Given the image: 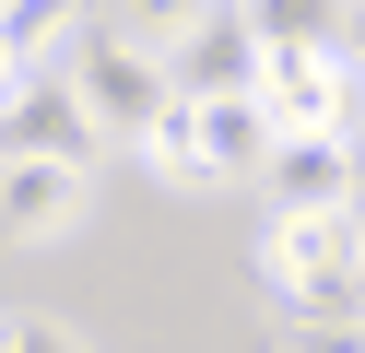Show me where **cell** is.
I'll return each mask as SVG.
<instances>
[{
	"label": "cell",
	"instance_id": "obj_6",
	"mask_svg": "<svg viewBox=\"0 0 365 353\" xmlns=\"http://www.w3.org/2000/svg\"><path fill=\"white\" fill-rule=\"evenodd\" d=\"M83 200H95V177H83V165L0 153V247H48V235H71Z\"/></svg>",
	"mask_w": 365,
	"mask_h": 353
},
{
	"label": "cell",
	"instance_id": "obj_1",
	"mask_svg": "<svg viewBox=\"0 0 365 353\" xmlns=\"http://www.w3.org/2000/svg\"><path fill=\"white\" fill-rule=\"evenodd\" d=\"M259 282L294 329H365V212H307L259 235Z\"/></svg>",
	"mask_w": 365,
	"mask_h": 353
},
{
	"label": "cell",
	"instance_id": "obj_3",
	"mask_svg": "<svg viewBox=\"0 0 365 353\" xmlns=\"http://www.w3.org/2000/svg\"><path fill=\"white\" fill-rule=\"evenodd\" d=\"M259 106H271L283 141H354V130H365V83H354L341 47H318V59H271V71H259Z\"/></svg>",
	"mask_w": 365,
	"mask_h": 353
},
{
	"label": "cell",
	"instance_id": "obj_16",
	"mask_svg": "<svg viewBox=\"0 0 365 353\" xmlns=\"http://www.w3.org/2000/svg\"><path fill=\"white\" fill-rule=\"evenodd\" d=\"M354 177H365V130H354Z\"/></svg>",
	"mask_w": 365,
	"mask_h": 353
},
{
	"label": "cell",
	"instance_id": "obj_2",
	"mask_svg": "<svg viewBox=\"0 0 365 353\" xmlns=\"http://www.w3.org/2000/svg\"><path fill=\"white\" fill-rule=\"evenodd\" d=\"M71 94H83V118H95L106 141H130V153H142V130L177 106L165 59H153V47H130V36H83V47H71Z\"/></svg>",
	"mask_w": 365,
	"mask_h": 353
},
{
	"label": "cell",
	"instance_id": "obj_12",
	"mask_svg": "<svg viewBox=\"0 0 365 353\" xmlns=\"http://www.w3.org/2000/svg\"><path fill=\"white\" fill-rule=\"evenodd\" d=\"M0 353H71V329H48V318H24V329H12V342H0Z\"/></svg>",
	"mask_w": 365,
	"mask_h": 353
},
{
	"label": "cell",
	"instance_id": "obj_13",
	"mask_svg": "<svg viewBox=\"0 0 365 353\" xmlns=\"http://www.w3.org/2000/svg\"><path fill=\"white\" fill-rule=\"evenodd\" d=\"M294 353H365V329H294Z\"/></svg>",
	"mask_w": 365,
	"mask_h": 353
},
{
	"label": "cell",
	"instance_id": "obj_10",
	"mask_svg": "<svg viewBox=\"0 0 365 353\" xmlns=\"http://www.w3.org/2000/svg\"><path fill=\"white\" fill-rule=\"evenodd\" d=\"M71 47H83V0H12L0 12V59L12 71H71Z\"/></svg>",
	"mask_w": 365,
	"mask_h": 353
},
{
	"label": "cell",
	"instance_id": "obj_15",
	"mask_svg": "<svg viewBox=\"0 0 365 353\" xmlns=\"http://www.w3.org/2000/svg\"><path fill=\"white\" fill-rule=\"evenodd\" d=\"M12 83H24V71H12V59H0V94H12Z\"/></svg>",
	"mask_w": 365,
	"mask_h": 353
},
{
	"label": "cell",
	"instance_id": "obj_4",
	"mask_svg": "<svg viewBox=\"0 0 365 353\" xmlns=\"http://www.w3.org/2000/svg\"><path fill=\"white\" fill-rule=\"evenodd\" d=\"M0 153H48V165H83L95 177V153H106V130L83 118V94H71V71H24V83L0 94Z\"/></svg>",
	"mask_w": 365,
	"mask_h": 353
},
{
	"label": "cell",
	"instance_id": "obj_8",
	"mask_svg": "<svg viewBox=\"0 0 365 353\" xmlns=\"http://www.w3.org/2000/svg\"><path fill=\"white\" fill-rule=\"evenodd\" d=\"M189 141H200V177H212V188L259 177V165L283 153V130H271V106H259V94H224V106H189Z\"/></svg>",
	"mask_w": 365,
	"mask_h": 353
},
{
	"label": "cell",
	"instance_id": "obj_7",
	"mask_svg": "<svg viewBox=\"0 0 365 353\" xmlns=\"http://www.w3.org/2000/svg\"><path fill=\"white\" fill-rule=\"evenodd\" d=\"M271 188V224H307V212H365V177H354V141H283L259 165Z\"/></svg>",
	"mask_w": 365,
	"mask_h": 353
},
{
	"label": "cell",
	"instance_id": "obj_18",
	"mask_svg": "<svg viewBox=\"0 0 365 353\" xmlns=\"http://www.w3.org/2000/svg\"><path fill=\"white\" fill-rule=\"evenodd\" d=\"M354 12H365V0H354Z\"/></svg>",
	"mask_w": 365,
	"mask_h": 353
},
{
	"label": "cell",
	"instance_id": "obj_9",
	"mask_svg": "<svg viewBox=\"0 0 365 353\" xmlns=\"http://www.w3.org/2000/svg\"><path fill=\"white\" fill-rule=\"evenodd\" d=\"M236 12H247V36L271 59H318V47L354 36V0H236Z\"/></svg>",
	"mask_w": 365,
	"mask_h": 353
},
{
	"label": "cell",
	"instance_id": "obj_14",
	"mask_svg": "<svg viewBox=\"0 0 365 353\" xmlns=\"http://www.w3.org/2000/svg\"><path fill=\"white\" fill-rule=\"evenodd\" d=\"M341 59H354V83H365V12H354V36H341Z\"/></svg>",
	"mask_w": 365,
	"mask_h": 353
},
{
	"label": "cell",
	"instance_id": "obj_5",
	"mask_svg": "<svg viewBox=\"0 0 365 353\" xmlns=\"http://www.w3.org/2000/svg\"><path fill=\"white\" fill-rule=\"evenodd\" d=\"M259 71H271V47L247 36V12H236V0H212V12H200L189 36L165 47V83L189 94V106H224V94H259Z\"/></svg>",
	"mask_w": 365,
	"mask_h": 353
},
{
	"label": "cell",
	"instance_id": "obj_17",
	"mask_svg": "<svg viewBox=\"0 0 365 353\" xmlns=\"http://www.w3.org/2000/svg\"><path fill=\"white\" fill-rule=\"evenodd\" d=\"M0 342H12V329H0Z\"/></svg>",
	"mask_w": 365,
	"mask_h": 353
},
{
	"label": "cell",
	"instance_id": "obj_11",
	"mask_svg": "<svg viewBox=\"0 0 365 353\" xmlns=\"http://www.w3.org/2000/svg\"><path fill=\"white\" fill-rule=\"evenodd\" d=\"M200 12H212V0H106V36H130V47H153V59H165Z\"/></svg>",
	"mask_w": 365,
	"mask_h": 353
}]
</instances>
